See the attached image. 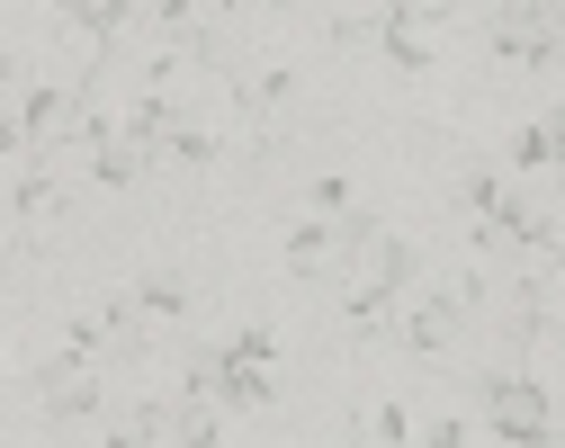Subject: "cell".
I'll return each mask as SVG.
<instances>
[{
	"label": "cell",
	"mask_w": 565,
	"mask_h": 448,
	"mask_svg": "<svg viewBox=\"0 0 565 448\" xmlns=\"http://www.w3.org/2000/svg\"><path fill=\"white\" fill-rule=\"evenodd\" d=\"M28 162V135H19V108L0 99V171H19Z\"/></svg>",
	"instance_id": "cell-29"
},
{
	"label": "cell",
	"mask_w": 565,
	"mask_h": 448,
	"mask_svg": "<svg viewBox=\"0 0 565 448\" xmlns=\"http://www.w3.org/2000/svg\"><path fill=\"white\" fill-rule=\"evenodd\" d=\"M332 260H341V234H332L323 215H297L288 224V278H323Z\"/></svg>",
	"instance_id": "cell-12"
},
{
	"label": "cell",
	"mask_w": 565,
	"mask_h": 448,
	"mask_svg": "<svg viewBox=\"0 0 565 448\" xmlns=\"http://www.w3.org/2000/svg\"><path fill=\"white\" fill-rule=\"evenodd\" d=\"M360 439H369V448H413V413H404L395 395H377V404L360 413Z\"/></svg>",
	"instance_id": "cell-21"
},
{
	"label": "cell",
	"mask_w": 565,
	"mask_h": 448,
	"mask_svg": "<svg viewBox=\"0 0 565 448\" xmlns=\"http://www.w3.org/2000/svg\"><path fill=\"white\" fill-rule=\"evenodd\" d=\"M54 19H63V36L82 45V82H90V63H99V54L117 45V28H126L135 10H126V0H63Z\"/></svg>",
	"instance_id": "cell-6"
},
{
	"label": "cell",
	"mask_w": 565,
	"mask_h": 448,
	"mask_svg": "<svg viewBox=\"0 0 565 448\" xmlns=\"http://www.w3.org/2000/svg\"><path fill=\"white\" fill-rule=\"evenodd\" d=\"M341 332H350V341H377V332H395V296H377V287H350V296H341Z\"/></svg>",
	"instance_id": "cell-18"
},
{
	"label": "cell",
	"mask_w": 565,
	"mask_h": 448,
	"mask_svg": "<svg viewBox=\"0 0 565 448\" xmlns=\"http://www.w3.org/2000/svg\"><path fill=\"white\" fill-rule=\"evenodd\" d=\"M153 162H171V171H206V162H216V126L180 117V126L162 135V153H153Z\"/></svg>",
	"instance_id": "cell-19"
},
{
	"label": "cell",
	"mask_w": 565,
	"mask_h": 448,
	"mask_svg": "<svg viewBox=\"0 0 565 448\" xmlns=\"http://www.w3.org/2000/svg\"><path fill=\"white\" fill-rule=\"evenodd\" d=\"M171 422H180V404H162V395H145L117 430H108V448H153V439H171Z\"/></svg>",
	"instance_id": "cell-17"
},
{
	"label": "cell",
	"mask_w": 565,
	"mask_h": 448,
	"mask_svg": "<svg viewBox=\"0 0 565 448\" xmlns=\"http://www.w3.org/2000/svg\"><path fill=\"white\" fill-rule=\"evenodd\" d=\"M315 215H323V224H350V215H360V189H350L341 171H323V180H315Z\"/></svg>",
	"instance_id": "cell-26"
},
{
	"label": "cell",
	"mask_w": 565,
	"mask_h": 448,
	"mask_svg": "<svg viewBox=\"0 0 565 448\" xmlns=\"http://www.w3.org/2000/svg\"><path fill=\"white\" fill-rule=\"evenodd\" d=\"M82 99H73V82H28L19 90V135H28V162L45 153V143L63 135V117H73Z\"/></svg>",
	"instance_id": "cell-8"
},
{
	"label": "cell",
	"mask_w": 565,
	"mask_h": 448,
	"mask_svg": "<svg viewBox=\"0 0 565 448\" xmlns=\"http://www.w3.org/2000/svg\"><path fill=\"white\" fill-rule=\"evenodd\" d=\"M493 332L521 341V350H539V341L556 332V278H547V269H530L521 287H503V296H493Z\"/></svg>",
	"instance_id": "cell-3"
},
{
	"label": "cell",
	"mask_w": 565,
	"mask_h": 448,
	"mask_svg": "<svg viewBox=\"0 0 565 448\" xmlns=\"http://www.w3.org/2000/svg\"><path fill=\"white\" fill-rule=\"evenodd\" d=\"M547 162H556V126H547V117H530V126L512 135V162H493V171L521 180V171H547Z\"/></svg>",
	"instance_id": "cell-20"
},
{
	"label": "cell",
	"mask_w": 565,
	"mask_h": 448,
	"mask_svg": "<svg viewBox=\"0 0 565 448\" xmlns=\"http://www.w3.org/2000/svg\"><path fill=\"white\" fill-rule=\"evenodd\" d=\"M54 215H63V180H54V162L36 153V162H19V171H10V224H28V234H45Z\"/></svg>",
	"instance_id": "cell-7"
},
{
	"label": "cell",
	"mask_w": 565,
	"mask_h": 448,
	"mask_svg": "<svg viewBox=\"0 0 565 448\" xmlns=\"http://www.w3.org/2000/svg\"><path fill=\"white\" fill-rule=\"evenodd\" d=\"M449 332H458V314L440 306V296H431V306H404V314H395V341H404L413 359H440V350H449Z\"/></svg>",
	"instance_id": "cell-13"
},
{
	"label": "cell",
	"mask_w": 565,
	"mask_h": 448,
	"mask_svg": "<svg viewBox=\"0 0 565 448\" xmlns=\"http://www.w3.org/2000/svg\"><path fill=\"white\" fill-rule=\"evenodd\" d=\"M171 126H180V99H171V90H145V99L126 108V126H117V143H126V153H145V162H153Z\"/></svg>",
	"instance_id": "cell-10"
},
{
	"label": "cell",
	"mask_w": 565,
	"mask_h": 448,
	"mask_svg": "<svg viewBox=\"0 0 565 448\" xmlns=\"http://www.w3.org/2000/svg\"><path fill=\"white\" fill-rule=\"evenodd\" d=\"M216 350H225V359H234V367H278V341H269V332H260V323H243V332H225V341H216Z\"/></svg>",
	"instance_id": "cell-25"
},
{
	"label": "cell",
	"mask_w": 565,
	"mask_h": 448,
	"mask_svg": "<svg viewBox=\"0 0 565 448\" xmlns=\"http://www.w3.org/2000/svg\"><path fill=\"white\" fill-rule=\"evenodd\" d=\"M484 54L493 63H512V72H556V19L547 10H493V28H484Z\"/></svg>",
	"instance_id": "cell-2"
},
{
	"label": "cell",
	"mask_w": 565,
	"mask_h": 448,
	"mask_svg": "<svg viewBox=\"0 0 565 448\" xmlns=\"http://www.w3.org/2000/svg\"><path fill=\"white\" fill-rule=\"evenodd\" d=\"M413 269H422V260H413V243H404V234H377V243L360 252V287H377V296H404V287H413Z\"/></svg>",
	"instance_id": "cell-11"
},
{
	"label": "cell",
	"mask_w": 565,
	"mask_h": 448,
	"mask_svg": "<svg viewBox=\"0 0 565 448\" xmlns=\"http://www.w3.org/2000/svg\"><path fill=\"white\" fill-rule=\"evenodd\" d=\"M476 404H484V422H530V413H547V386L521 377V367H484V377H476Z\"/></svg>",
	"instance_id": "cell-9"
},
{
	"label": "cell",
	"mask_w": 565,
	"mask_h": 448,
	"mask_svg": "<svg viewBox=\"0 0 565 448\" xmlns=\"http://www.w3.org/2000/svg\"><path fill=\"white\" fill-rule=\"evenodd\" d=\"M171 448H225V413H216V404H180Z\"/></svg>",
	"instance_id": "cell-23"
},
{
	"label": "cell",
	"mask_w": 565,
	"mask_h": 448,
	"mask_svg": "<svg viewBox=\"0 0 565 448\" xmlns=\"http://www.w3.org/2000/svg\"><path fill=\"white\" fill-rule=\"evenodd\" d=\"M332 45H377V10H341L332 19Z\"/></svg>",
	"instance_id": "cell-28"
},
{
	"label": "cell",
	"mask_w": 565,
	"mask_h": 448,
	"mask_svg": "<svg viewBox=\"0 0 565 448\" xmlns=\"http://www.w3.org/2000/svg\"><path fill=\"white\" fill-rule=\"evenodd\" d=\"M135 341V296H99V306H73V323H63V359H108Z\"/></svg>",
	"instance_id": "cell-4"
},
{
	"label": "cell",
	"mask_w": 565,
	"mask_h": 448,
	"mask_svg": "<svg viewBox=\"0 0 565 448\" xmlns=\"http://www.w3.org/2000/svg\"><path fill=\"white\" fill-rule=\"evenodd\" d=\"M145 171H153V162H145V153H126V143H108V153H90V180H99V189H135Z\"/></svg>",
	"instance_id": "cell-24"
},
{
	"label": "cell",
	"mask_w": 565,
	"mask_h": 448,
	"mask_svg": "<svg viewBox=\"0 0 565 448\" xmlns=\"http://www.w3.org/2000/svg\"><path fill=\"white\" fill-rule=\"evenodd\" d=\"M99 377H90V367L82 359H54V367H36V404H45V422H90L99 413Z\"/></svg>",
	"instance_id": "cell-5"
},
{
	"label": "cell",
	"mask_w": 565,
	"mask_h": 448,
	"mask_svg": "<svg viewBox=\"0 0 565 448\" xmlns=\"http://www.w3.org/2000/svg\"><path fill=\"white\" fill-rule=\"evenodd\" d=\"M288 90H297V72H288V63H260V72H243V82H234V108H243V117H278V108H288Z\"/></svg>",
	"instance_id": "cell-14"
},
{
	"label": "cell",
	"mask_w": 565,
	"mask_h": 448,
	"mask_svg": "<svg viewBox=\"0 0 565 448\" xmlns=\"http://www.w3.org/2000/svg\"><path fill=\"white\" fill-rule=\"evenodd\" d=\"M413 448H476V422L467 413H431V422L413 430Z\"/></svg>",
	"instance_id": "cell-27"
},
{
	"label": "cell",
	"mask_w": 565,
	"mask_h": 448,
	"mask_svg": "<svg viewBox=\"0 0 565 448\" xmlns=\"http://www.w3.org/2000/svg\"><path fill=\"white\" fill-rule=\"evenodd\" d=\"M0 99H10V54H0Z\"/></svg>",
	"instance_id": "cell-30"
},
{
	"label": "cell",
	"mask_w": 565,
	"mask_h": 448,
	"mask_svg": "<svg viewBox=\"0 0 565 448\" xmlns=\"http://www.w3.org/2000/svg\"><path fill=\"white\" fill-rule=\"evenodd\" d=\"M216 386H225V350H189L180 359V404H216Z\"/></svg>",
	"instance_id": "cell-22"
},
{
	"label": "cell",
	"mask_w": 565,
	"mask_h": 448,
	"mask_svg": "<svg viewBox=\"0 0 565 448\" xmlns=\"http://www.w3.org/2000/svg\"><path fill=\"white\" fill-rule=\"evenodd\" d=\"M135 323H189V278L180 269H153L135 287Z\"/></svg>",
	"instance_id": "cell-15"
},
{
	"label": "cell",
	"mask_w": 565,
	"mask_h": 448,
	"mask_svg": "<svg viewBox=\"0 0 565 448\" xmlns=\"http://www.w3.org/2000/svg\"><path fill=\"white\" fill-rule=\"evenodd\" d=\"M458 215L476 224V234H503V243H521L530 234V206H521V189L493 171V162H476V171H458Z\"/></svg>",
	"instance_id": "cell-1"
},
{
	"label": "cell",
	"mask_w": 565,
	"mask_h": 448,
	"mask_svg": "<svg viewBox=\"0 0 565 448\" xmlns=\"http://www.w3.org/2000/svg\"><path fill=\"white\" fill-rule=\"evenodd\" d=\"M269 404H278V377H269V367H234V359H225L216 413H269Z\"/></svg>",
	"instance_id": "cell-16"
}]
</instances>
